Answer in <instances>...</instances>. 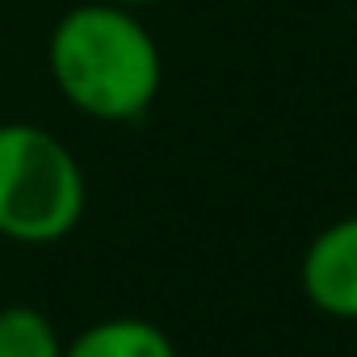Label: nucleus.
Here are the masks:
<instances>
[{"label":"nucleus","instance_id":"nucleus-1","mask_svg":"<svg viewBox=\"0 0 357 357\" xmlns=\"http://www.w3.org/2000/svg\"><path fill=\"white\" fill-rule=\"evenodd\" d=\"M59 97L97 122H139L164 84V59L135 9L89 0L68 9L47 43Z\"/></svg>","mask_w":357,"mask_h":357},{"label":"nucleus","instance_id":"nucleus-2","mask_svg":"<svg viewBox=\"0 0 357 357\" xmlns=\"http://www.w3.org/2000/svg\"><path fill=\"white\" fill-rule=\"evenodd\" d=\"M89 185L72 147L34 122H0V236L59 244L84 219Z\"/></svg>","mask_w":357,"mask_h":357},{"label":"nucleus","instance_id":"nucleus-3","mask_svg":"<svg viewBox=\"0 0 357 357\" xmlns=\"http://www.w3.org/2000/svg\"><path fill=\"white\" fill-rule=\"evenodd\" d=\"M298 286L315 311L357 324V215H344L311 236Z\"/></svg>","mask_w":357,"mask_h":357},{"label":"nucleus","instance_id":"nucleus-4","mask_svg":"<svg viewBox=\"0 0 357 357\" xmlns=\"http://www.w3.org/2000/svg\"><path fill=\"white\" fill-rule=\"evenodd\" d=\"M63 357H176L172 336L143 315H109L63 344Z\"/></svg>","mask_w":357,"mask_h":357},{"label":"nucleus","instance_id":"nucleus-5","mask_svg":"<svg viewBox=\"0 0 357 357\" xmlns=\"http://www.w3.org/2000/svg\"><path fill=\"white\" fill-rule=\"evenodd\" d=\"M0 357H63L55 324L26 303L0 307Z\"/></svg>","mask_w":357,"mask_h":357},{"label":"nucleus","instance_id":"nucleus-6","mask_svg":"<svg viewBox=\"0 0 357 357\" xmlns=\"http://www.w3.org/2000/svg\"><path fill=\"white\" fill-rule=\"evenodd\" d=\"M105 5H122V9H147V5H160V0H105Z\"/></svg>","mask_w":357,"mask_h":357}]
</instances>
